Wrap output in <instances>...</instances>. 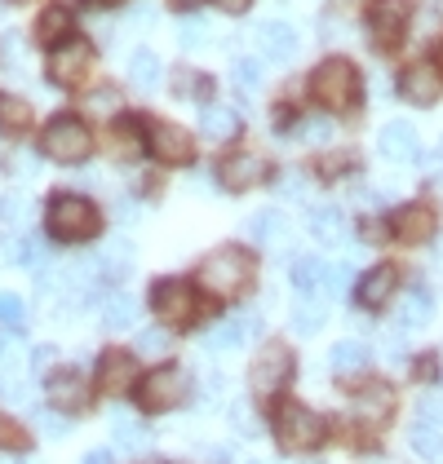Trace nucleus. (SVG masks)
Wrapping results in <instances>:
<instances>
[{"mask_svg":"<svg viewBox=\"0 0 443 464\" xmlns=\"http://www.w3.org/2000/svg\"><path fill=\"white\" fill-rule=\"evenodd\" d=\"M332 124L329 120H301V133L297 138H306V142H329Z\"/></svg>","mask_w":443,"mask_h":464,"instance_id":"a18cd8bd","label":"nucleus"},{"mask_svg":"<svg viewBox=\"0 0 443 464\" xmlns=\"http://www.w3.org/2000/svg\"><path fill=\"white\" fill-rule=\"evenodd\" d=\"M209 464H231V447H200Z\"/></svg>","mask_w":443,"mask_h":464,"instance_id":"8fccbe9b","label":"nucleus"},{"mask_svg":"<svg viewBox=\"0 0 443 464\" xmlns=\"http://www.w3.org/2000/svg\"><path fill=\"white\" fill-rule=\"evenodd\" d=\"M258 327H261L258 314H240V319L218 323V327L209 332V350H240V345H244Z\"/></svg>","mask_w":443,"mask_h":464,"instance_id":"aec40b11","label":"nucleus"},{"mask_svg":"<svg viewBox=\"0 0 443 464\" xmlns=\"http://www.w3.org/2000/svg\"><path fill=\"white\" fill-rule=\"evenodd\" d=\"M253 40H258V49L271 58V63H284V58H293V53H297V32L289 27V23H280V18L258 23Z\"/></svg>","mask_w":443,"mask_h":464,"instance_id":"a211bd4d","label":"nucleus"},{"mask_svg":"<svg viewBox=\"0 0 443 464\" xmlns=\"http://www.w3.org/2000/svg\"><path fill=\"white\" fill-rule=\"evenodd\" d=\"M324 438H329V425H324L320 411H310L301 402H280V411H275V442L284 451H315Z\"/></svg>","mask_w":443,"mask_h":464,"instance_id":"39448f33","label":"nucleus"},{"mask_svg":"<svg viewBox=\"0 0 443 464\" xmlns=\"http://www.w3.org/2000/svg\"><path fill=\"white\" fill-rule=\"evenodd\" d=\"M399 327H408V332H417V327H426V323L435 319V301H430V292L426 287H412L404 301H399Z\"/></svg>","mask_w":443,"mask_h":464,"instance_id":"4be33fe9","label":"nucleus"},{"mask_svg":"<svg viewBox=\"0 0 443 464\" xmlns=\"http://www.w3.org/2000/svg\"><path fill=\"white\" fill-rule=\"evenodd\" d=\"M293 350L284 345V341H266L253 358V367H249V381H253V390L266 398V393L284 390L289 385V376H293Z\"/></svg>","mask_w":443,"mask_h":464,"instance_id":"0eeeda50","label":"nucleus"},{"mask_svg":"<svg viewBox=\"0 0 443 464\" xmlns=\"http://www.w3.org/2000/svg\"><path fill=\"white\" fill-rule=\"evenodd\" d=\"M58 358V350L54 345H36V354H32V367H44V362H54Z\"/></svg>","mask_w":443,"mask_h":464,"instance_id":"603ef678","label":"nucleus"},{"mask_svg":"<svg viewBox=\"0 0 443 464\" xmlns=\"http://www.w3.org/2000/svg\"><path fill=\"white\" fill-rule=\"evenodd\" d=\"M0 129H5V133H23V129H32V107H27V98L0 93Z\"/></svg>","mask_w":443,"mask_h":464,"instance_id":"473e14b6","label":"nucleus"},{"mask_svg":"<svg viewBox=\"0 0 443 464\" xmlns=\"http://www.w3.org/2000/svg\"><path fill=\"white\" fill-rule=\"evenodd\" d=\"M9 5H27V0H9Z\"/></svg>","mask_w":443,"mask_h":464,"instance_id":"e2e57ef3","label":"nucleus"},{"mask_svg":"<svg viewBox=\"0 0 443 464\" xmlns=\"http://www.w3.org/2000/svg\"><path fill=\"white\" fill-rule=\"evenodd\" d=\"M395 287H399V270H395V266H372L369 275L359 279L355 296H359L364 310H381V305L395 296Z\"/></svg>","mask_w":443,"mask_h":464,"instance_id":"f3484780","label":"nucleus"},{"mask_svg":"<svg viewBox=\"0 0 443 464\" xmlns=\"http://www.w3.org/2000/svg\"><path fill=\"white\" fill-rule=\"evenodd\" d=\"M204 40H209V32H204V23H195V18L178 27V44H182V49H200Z\"/></svg>","mask_w":443,"mask_h":464,"instance_id":"79ce46f5","label":"nucleus"},{"mask_svg":"<svg viewBox=\"0 0 443 464\" xmlns=\"http://www.w3.org/2000/svg\"><path fill=\"white\" fill-rule=\"evenodd\" d=\"M355 411H359L364 420H372V425H381V420L395 411V393H390V385H369V390L355 398Z\"/></svg>","mask_w":443,"mask_h":464,"instance_id":"bb28decb","label":"nucleus"},{"mask_svg":"<svg viewBox=\"0 0 443 464\" xmlns=\"http://www.w3.org/2000/svg\"><path fill=\"white\" fill-rule=\"evenodd\" d=\"M439 63H443V44H439Z\"/></svg>","mask_w":443,"mask_h":464,"instance_id":"0e129e2a","label":"nucleus"},{"mask_svg":"<svg viewBox=\"0 0 443 464\" xmlns=\"http://www.w3.org/2000/svg\"><path fill=\"white\" fill-rule=\"evenodd\" d=\"M244 230H249V239H258V244H284V239H289V221H284L280 208H261L258 217L244 221Z\"/></svg>","mask_w":443,"mask_h":464,"instance_id":"412c9836","label":"nucleus"},{"mask_svg":"<svg viewBox=\"0 0 443 464\" xmlns=\"http://www.w3.org/2000/svg\"><path fill=\"white\" fill-rule=\"evenodd\" d=\"M386 350H390L395 358H404V336H399V332H390V336H386Z\"/></svg>","mask_w":443,"mask_h":464,"instance_id":"864d4df0","label":"nucleus"},{"mask_svg":"<svg viewBox=\"0 0 443 464\" xmlns=\"http://www.w3.org/2000/svg\"><path fill=\"white\" fill-rule=\"evenodd\" d=\"M178 9H195V5H204V0H173Z\"/></svg>","mask_w":443,"mask_h":464,"instance_id":"bf43d9fd","label":"nucleus"},{"mask_svg":"<svg viewBox=\"0 0 443 464\" xmlns=\"http://www.w3.org/2000/svg\"><path fill=\"white\" fill-rule=\"evenodd\" d=\"M324 261H315V256H297L293 270H289V279H293V287L301 292V296H315L320 287H324Z\"/></svg>","mask_w":443,"mask_h":464,"instance_id":"c85d7f7f","label":"nucleus"},{"mask_svg":"<svg viewBox=\"0 0 443 464\" xmlns=\"http://www.w3.org/2000/svg\"><path fill=\"white\" fill-rule=\"evenodd\" d=\"M249 5H253V0H222V9H226V14H244Z\"/></svg>","mask_w":443,"mask_h":464,"instance_id":"5fc2aeb1","label":"nucleus"},{"mask_svg":"<svg viewBox=\"0 0 443 464\" xmlns=\"http://www.w3.org/2000/svg\"><path fill=\"white\" fill-rule=\"evenodd\" d=\"M435 226H439V217H435L430 204H404L399 213L390 217V235L399 244H426V239H435Z\"/></svg>","mask_w":443,"mask_h":464,"instance_id":"4468645a","label":"nucleus"},{"mask_svg":"<svg viewBox=\"0 0 443 464\" xmlns=\"http://www.w3.org/2000/svg\"><path fill=\"white\" fill-rule=\"evenodd\" d=\"M138 129H143V124H138L133 115H120V120L111 124V146H115L120 155H133V150H138V138H133Z\"/></svg>","mask_w":443,"mask_h":464,"instance_id":"e433bc0d","label":"nucleus"},{"mask_svg":"<svg viewBox=\"0 0 443 464\" xmlns=\"http://www.w3.org/2000/svg\"><path fill=\"white\" fill-rule=\"evenodd\" d=\"M346 284H350V266H329V270H324V287H329V292H341Z\"/></svg>","mask_w":443,"mask_h":464,"instance_id":"49530a36","label":"nucleus"},{"mask_svg":"<svg viewBox=\"0 0 443 464\" xmlns=\"http://www.w3.org/2000/svg\"><path fill=\"white\" fill-rule=\"evenodd\" d=\"M0 49H5V67H9V58L18 63V53H23V40L14 36V32H5V40H0Z\"/></svg>","mask_w":443,"mask_h":464,"instance_id":"09e8293b","label":"nucleus"},{"mask_svg":"<svg viewBox=\"0 0 443 464\" xmlns=\"http://www.w3.org/2000/svg\"><path fill=\"white\" fill-rule=\"evenodd\" d=\"M40 150L54 164H80L94 150V133H89V124L80 115H54L44 124V133H40Z\"/></svg>","mask_w":443,"mask_h":464,"instance_id":"20e7f679","label":"nucleus"},{"mask_svg":"<svg viewBox=\"0 0 443 464\" xmlns=\"http://www.w3.org/2000/svg\"><path fill=\"white\" fill-rule=\"evenodd\" d=\"M310 93H315V102L329 111H346L355 107V98H359V72H355V63L350 58H324L315 75H310Z\"/></svg>","mask_w":443,"mask_h":464,"instance_id":"7ed1b4c3","label":"nucleus"},{"mask_svg":"<svg viewBox=\"0 0 443 464\" xmlns=\"http://www.w3.org/2000/svg\"><path fill=\"white\" fill-rule=\"evenodd\" d=\"M200 133L213 138V142H231L240 133V115L231 107H204L200 111Z\"/></svg>","mask_w":443,"mask_h":464,"instance_id":"b1692460","label":"nucleus"},{"mask_svg":"<svg viewBox=\"0 0 443 464\" xmlns=\"http://www.w3.org/2000/svg\"><path fill=\"white\" fill-rule=\"evenodd\" d=\"M44 230H49L58 244H84V239H94V235L103 230V213H98L94 199L63 190V195H54L49 208H44Z\"/></svg>","mask_w":443,"mask_h":464,"instance_id":"f03ea898","label":"nucleus"},{"mask_svg":"<svg viewBox=\"0 0 443 464\" xmlns=\"http://www.w3.org/2000/svg\"><path fill=\"white\" fill-rule=\"evenodd\" d=\"M84 5H98V9H103V5H115V0H84Z\"/></svg>","mask_w":443,"mask_h":464,"instance_id":"052dcab7","label":"nucleus"},{"mask_svg":"<svg viewBox=\"0 0 443 464\" xmlns=\"http://www.w3.org/2000/svg\"><path fill=\"white\" fill-rule=\"evenodd\" d=\"M377 150H381L390 164H417V160H421V138H417V129H412L408 120H390V124L381 129V138H377Z\"/></svg>","mask_w":443,"mask_h":464,"instance_id":"dca6fc26","label":"nucleus"},{"mask_svg":"<svg viewBox=\"0 0 443 464\" xmlns=\"http://www.w3.org/2000/svg\"><path fill=\"white\" fill-rule=\"evenodd\" d=\"M310 464H320V460H310Z\"/></svg>","mask_w":443,"mask_h":464,"instance_id":"774afa93","label":"nucleus"},{"mask_svg":"<svg viewBox=\"0 0 443 464\" xmlns=\"http://www.w3.org/2000/svg\"><path fill=\"white\" fill-rule=\"evenodd\" d=\"M0 464H18V460H5V456H0Z\"/></svg>","mask_w":443,"mask_h":464,"instance_id":"680f3d73","label":"nucleus"},{"mask_svg":"<svg viewBox=\"0 0 443 464\" xmlns=\"http://www.w3.org/2000/svg\"><path fill=\"white\" fill-rule=\"evenodd\" d=\"M36 425H40V433H49V438H63L67 433V420H63V411H36Z\"/></svg>","mask_w":443,"mask_h":464,"instance_id":"37998d69","label":"nucleus"},{"mask_svg":"<svg viewBox=\"0 0 443 464\" xmlns=\"http://www.w3.org/2000/svg\"><path fill=\"white\" fill-rule=\"evenodd\" d=\"M9 438H14V429L5 425V416H0V447H5V442H9Z\"/></svg>","mask_w":443,"mask_h":464,"instance_id":"4d7b16f0","label":"nucleus"},{"mask_svg":"<svg viewBox=\"0 0 443 464\" xmlns=\"http://www.w3.org/2000/svg\"><path fill=\"white\" fill-rule=\"evenodd\" d=\"M231 425H235V433H244V438H253V433H258V416H253V407H249V402H244V398H235V402H231Z\"/></svg>","mask_w":443,"mask_h":464,"instance_id":"ea45409f","label":"nucleus"},{"mask_svg":"<svg viewBox=\"0 0 443 464\" xmlns=\"http://www.w3.org/2000/svg\"><path fill=\"white\" fill-rule=\"evenodd\" d=\"M98 270H103L107 279H124V275L133 270V244H129V239H111V244H103V252H98Z\"/></svg>","mask_w":443,"mask_h":464,"instance_id":"cd10ccee","label":"nucleus"},{"mask_svg":"<svg viewBox=\"0 0 443 464\" xmlns=\"http://www.w3.org/2000/svg\"><path fill=\"white\" fill-rule=\"evenodd\" d=\"M235 80H240L244 89L261 84V63H258V58H240V63H235Z\"/></svg>","mask_w":443,"mask_h":464,"instance_id":"c03bdc74","label":"nucleus"},{"mask_svg":"<svg viewBox=\"0 0 443 464\" xmlns=\"http://www.w3.org/2000/svg\"><path fill=\"white\" fill-rule=\"evenodd\" d=\"M147 150H151V160H160V164H186L195 155V142H191V133H186L182 124L160 120V124L147 129Z\"/></svg>","mask_w":443,"mask_h":464,"instance_id":"9b49d317","label":"nucleus"},{"mask_svg":"<svg viewBox=\"0 0 443 464\" xmlns=\"http://www.w3.org/2000/svg\"><path fill=\"white\" fill-rule=\"evenodd\" d=\"M253 275H258V261H253V252L240 248V244L213 248L200 261V284H204V292H213L222 301L240 296L244 287L253 284Z\"/></svg>","mask_w":443,"mask_h":464,"instance_id":"f257e3e1","label":"nucleus"},{"mask_svg":"<svg viewBox=\"0 0 443 464\" xmlns=\"http://www.w3.org/2000/svg\"><path fill=\"white\" fill-rule=\"evenodd\" d=\"M111 98H115L111 89H98V93H94V107H103V111H107V107H111Z\"/></svg>","mask_w":443,"mask_h":464,"instance_id":"6e6d98bb","label":"nucleus"},{"mask_svg":"<svg viewBox=\"0 0 443 464\" xmlns=\"http://www.w3.org/2000/svg\"><path fill=\"white\" fill-rule=\"evenodd\" d=\"M324 319H329V305L320 296H301L293 305V332H301V336H315L324 327Z\"/></svg>","mask_w":443,"mask_h":464,"instance_id":"c756f323","label":"nucleus"},{"mask_svg":"<svg viewBox=\"0 0 443 464\" xmlns=\"http://www.w3.org/2000/svg\"><path fill=\"white\" fill-rule=\"evenodd\" d=\"M133 319H138V296L111 292L107 301H103V327L107 332H124V327H133Z\"/></svg>","mask_w":443,"mask_h":464,"instance_id":"393cba45","label":"nucleus"},{"mask_svg":"<svg viewBox=\"0 0 443 464\" xmlns=\"http://www.w3.org/2000/svg\"><path fill=\"white\" fill-rule=\"evenodd\" d=\"M84 464H115V451H111V447H94V451L84 456Z\"/></svg>","mask_w":443,"mask_h":464,"instance_id":"3c124183","label":"nucleus"},{"mask_svg":"<svg viewBox=\"0 0 443 464\" xmlns=\"http://www.w3.org/2000/svg\"><path fill=\"white\" fill-rule=\"evenodd\" d=\"M0 323H5V327H14V332L27 323V305H23V296H18V292H0Z\"/></svg>","mask_w":443,"mask_h":464,"instance_id":"4c0bfd02","label":"nucleus"},{"mask_svg":"<svg viewBox=\"0 0 443 464\" xmlns=\"http://www.w3.org/2000/svg\"><path fill=\"white\" fill-rule=\"evenodd\" d=\"M261 178H266V160H261L258 150H235V155H226V160L218 164L222 190H231V195L253 190Z\"/></svg>","mask_w":443,"mask_h":464,"instance_id":"f8f14e48","label":"nucleus"},{"mask_svg":"<svg viewBox=\"0 0 443 464\" xmlns=\"http://www.w3.org/2000/svg\"><path fill=\"white\" fill-rule=\"evenodd\" d=\"M138 354H147V358L169 354V336H164V332H143V336H138Z\"/></svg>","mask_w":443,"mask_h":464,"instance_id":"a19ab883","label":"nucleus"},{"mask_svg":"<svg viewBox=\"0 0 443 464\" xmlns=\"http://www.w3.org/2000/svg\"><path fill=\"white\" fill-rule=\"evenodd\" d=\"M430 169H435V173H443V142H439V150H435V160H430Z\"/></svg>","mask_w":443,"mask_h":464,"instance_id":"13d9d810","label":"nucleus"},{"mask_svg":"<svg viewBox=\"0 0 443 464\" xmlns=\"http://www.w3.org/2000/svg\"><path fill=\"white\" fill-rule=\"evenodd\" d=\"M133 381H138V362H133V354L107 350L103 362H98V385H103L107 393H120V390H129Z\"/></svg>","mask_w":443,"mask_h":464,"instance_id":"6ab92c4d","label":"nucleus"},{"mask_svg":"<svg viewBox=\"0 0 443 464\" xmlns=\"http://www.w3.org/2000/svg\"><path fill=\"white\" fill-rule=\"evenodd\" d=\"M0 367L9 372V381L18 376V367H23V358H18V350L9 345V341H0Z\"/></svg>","mask_w":443,"mask_h":464,"instance_id":"de8ad7c7","label":"nucleus"},{"mask_svg":"<svg viewBox=\"0 0 443 464\" xmlns=\"http://www.w3.org/2000/svg\"><path fill=\"white\" fill-rule=\"evenodd\" d=\"M111 438H115V447H124V451H138L143 442H147V429L138 416H129V411H115L111 416Z\"/></svg>","mask_w":443,"mask_h":464,"instance_id":"7c9ffc66","label":"nucleus"},{"mask_svg":"<svg viewBox=\"0 0 443 464\" xmlns=\"http://www.w3.org/2000/svg\"><path fill=\"white\" fill-rule=\"evenodd\" d=\"M67 32H72V9H67V5H49L36 18L40 44H67Z\"/></svg>","mask_w":443,"mask_h":464,"instance_id":"5701e85b","label":"nucleus"},{"mask_svg":"<svg viewBox=\"0 0 443 464\" xmlns=\"http://www.w3.org/2000/svg\"><path fill=\"white\" fill-rule=\"evenodd\" d=\"M173 93H178V98H191V102H204V107H209V98H213V80H209V75H200V72H178L173 75Z\"/></svg>","mask_w":443,"mask_h":464,"instance_id":"72a5a7b5","label":"nucleus"},{"mask_svg":"<svg viewBox=\"0 0 443 464\" xmlns=\"http://www.w3.org/2000/svg\"><path fill=\"white\" fill-rule=\"evenodd\" d=\"M439 261H443V244H439Z\"/></svg>","mask_w":443,"mask_h":464,"instance_id":"69168bd1","label":"nucleus"},{"mask_svg":"<svg viewBox=\"0 0 443 464\" xmlns=\"http://www.w3.org/2000/svg\"><path fill=\"white\" fill-rule=\"evenodd\" d=\"M408 442H412V451H417V456H421L426 464H443V433H439V429L417 425Z\"/></svg>","mask_w":443,"mask_h":464,"instance_id":"c9c22d12","label":"nucleus"},{"mask_svg":"<svg viewBox=\"0 0 443 464\" xmlns=\"http://www.w3.org/2000/svg\"><path fill=\"white\" fill-rule=\"evenodd\" d=\"M151 310H155L164 323H173V327L195 323V314H200L195 287L186 284V279H160V284L151 287Z\"/></svg>","mask_w":443,"mask_h":464,"instance_id":"6e6552de","label":"nucleus"},{"mask_svg":"<svg viewBox=\"0 0 443 464\" xmlns=\"http://www.w3.org/2000/svg\"><path fill=\"white\" fill-rule=\"evenodd\" d=\"M310 235L320 239V244H346V217L337 213V208H320V213L310 217Z\"/></svg>","mask_w":443,"mask_h":464,"instance_id":"2f4dec72","label":"nucleus"},{"mask_svg":"<svg viewBox=\"0 0 443 464\" xmlns=\"http://www.w3.org/2000/svg\"><path fill=\"white\" fill-rule=\"evenodd\" d=\"M408 18H412V5L408 0H372L369 5V32L381 49H395L408 36Z\"/></svg>","mask_w":443,"mask_h":464,"instance_id":"9d476101","label":"nucleus"},{"mask_svg":"<svg viewBox=\"0 0 443 464\" xmlns=\"http://www.w3.org/2000/svg\"><path fill=\"white\" fill-rule=\"evenodd\" d=\"M186 390H191V381H186L182 367H155L147 381L138 385V407L151 411V416H160V411H173V407H182L186 402Z\"/></svg>","mask_w":443,"mask_h":464,"instance_id":"423d86ee","label":"nucleus"},{"mask_svg":"<svg viewBox=\"0 0 443 464\" xmlns=\"http://www.w3.org/2000/svg\"><path fill=\"white\" fill-rule=\"evenodd\" d=\"M129 80H133L138 89H155V84H160V58H155L151 49H133V58H129Z\"/></svg>","mask_w":443,"mask_h":464,"instance_id":"f704fd0d","label":"nucleus"},{"mask_svg":"<svg viewBox=\"0 0 443 464\" xmlns=\"http://www.w3.org/2000/svg\"><path fill=\"white\" fill-rule=\"evenodd\" d=\"M417 420L426 429H443V393H421L417 398Z\"/></svg>","mask_w":443,"mask_h":464,"instance_id":"58836bf2","label":"nucleus"},{"mask_svg":"<svg viewBox=\"0 0 443 464\" xmlns=\"http://www.w3.org/2000/svg\"><path fill=\"white\" fill-rule=\"evenodd\" d=\"M399 93H404L412 107L439 102V93H443L439 67H435V63H412V67H404V75H399Z\"/></svg>","mask_w":443,"mask_h":464,"instance_id":"2eb2a0df","label":"nucleus"},{"mask_svg":"<svg viewBox=\"0 0 443 464\" xmlns=\"http://www.w3.org/2000/svg\"><path fill=\"white\" fill-rule=\"evenodd\" d=\"M439 195H443V181H439Z\"/></svg>","mask_w":443,"mask_h":464,"instance_id":"338daca9","label":"nucleus"},{"mask_svg":"<svg viewBox=\"0 0 443 464\" xmlns=\"http://www.w3.org/2000/svg\"><path fill=\"white\" fill-rule=\"evenodd\" d=\"M89 67H94V44H89V40H67V44L54 49L44 75H49L58 89H75V84L89 75Z\"/></svg>","mask_w":443,"mask_h":464,"instance_id":"1a4fd4ad","label":"nucleus"},{"mask_svg":"<svg viewBox=\"0 0 443 464\" xmlns=\"http://www.w3.org/2000/svg\"><path fill=\"white\" fill-rule=\"evenodd\" d=\"M369 362H372V350L364 341H337L329 350V367L341 372V376H346V372H364Z\"/></svg>","mask_w":443,"mask_h":464,"instance_id":"a878e982","label":"nucleus"},{"mask_svg":"<svg viewBox=\"0 0 443 464\" xmlns=\"http://www.w3.org/2000/svg\"><path fill=\"white\" fill-rule=\"evenodd\" d=\"M44 398L54 411H84L89 407V385L80 376V367H58L54 376H44Z\"/></svg>","mask_w":443,"mask_h":464,"instance_id":"ddd939ff","label":"nucleus"}]
</instances>
